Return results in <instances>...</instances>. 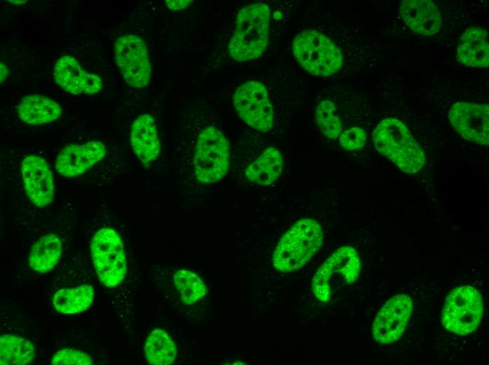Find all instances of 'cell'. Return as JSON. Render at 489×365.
Returning a JSON list of instances; mask_svg holds the SVG:
<instances>
[{
  "instance_id": "2e32d148",
  "label": "cell",
  "mask_w": 489,
  "mask_h": 365,
  "mask_svg": "<svg viewBox=\"0 0 489 365\" xmlns=\"http://www.w3.org/2000/svg\"><path fill=\"white\" fill-rule=\"evenodd\" d=\"M400 14L415 32L429 36L437 33L441 26V15L437 6L429 0H403Z\"/></svg>"
},
{
  "instance_id": "52a82bcc",
  "label": "cell",
  "mask_w": 489,
  "mask_h": 365,
  "mask_svg": "<svg viewBox=\"0 0 489 365\" xmlns=\"http://www.w3.org/2000/svg\"><path fill=\"white\" fill-rule=\"evenodd\" d=\"M94 268L103 285L112 288L124 280L126 262L123 244L118 233L103 227L93 236L91 244Z\"/></svg>"
},
{
  "instance_id": "d6986e66",
  "label": "cell",
  "mask_w": 489,
  "mask_h": 365,
  "mask_svg": "<svg viewBox=\"0 0 489 365\" xmlns=\"http://www.w3.org/2000/svg\"><path fill=\"white\" fill-rule=\"evenodd\" d=\"M17 113L24 123L35 126L56 120L62 114V108L48 97L30 95L20 100L17 107Z\"/></svg>"
},
{
  "instance_id": "603a6c76",
  "label": "cell",
  "mask_w": 489,
  "mask_h": 365,
  "mask_svg": "<svg viewBox=\"0 0 489 365\" xmlns=\"http://www.w3.org/2000/svg\"><path fill=\"white\" fill-rule=\"evenodd\" d=\"M35 356L34 344L18 336L5 334L0 338V364L1 365H25Z\"/></svg>"
},
{
  "instance_id": "ba28073f",
  "label": "cell",
  "mask_w": 489,
  "mask_h": 365,
  "mask_svg": "<svg viewBox=\"0 0 489 365\" xmlns=\"http://www.w3.org/2000/svg\"><path fill=\"white\" fill-rule=\"evenodd\" d=\"M483 311L482 296L475 288L464 285L448 295L442 312V323L448 331L465 336L479 326Z\"/></svg>"
},
{
  "instance_id": "8992f818",
  "label": "cell",
  "mask_w": 489,
  "mask_h": 365,
  "mask_svg": "<svg viewBox=\"0 0 489 365\" xmlns=\"http://www.w3.org/2000/svg\"><path fill=\"white\" fill-rule=\"evenodd\" d=\"M360 270V258L355 248L349 246L338 248L315 272L312 281L313 294L320 301H329L335 290L354 283Z\"/></svg>"
},
{
  "instance_id": "277c9868",
  "label": "cell",
  "mask_w": 489,
  "mask_h": 365,
  "mask_svg": "<svg viewBox=\"0 0 489 365\" xmlns=\"http://www.w3.org/2000/svg\"><path fill=\"white\" fill-rule=\"evenodd\" d=\"M292 53L300 65L315 76H331L342 65V55L337 45L315 30L299 33L293 40Z\"/></svg>"
},
{
  "instance_id": "5bb4252c",
  "label": "cell",
  "mask_w": 489,
  "mask_h": 365,
  "mask_svg": "<svg viewBox=\"0 0 489 365\" xmlns=\"http://www.w3.org/2000/svg\"><path fill=\"white\" fill-rule=\"evenodd\" d=\"M106 148L98 140L82 145L72 144L63 148L56 159V171L64 177H75L84 173L103 159Z\"/></svg>"
},
{
  "instance_id": "7a4b0ae2",
  "label": "cell",
  "mask_w": 489,
  "mask_h": 365,
  "mask_svg": "<svg viewBox=\"0 0 489 365\" xmlns=\"http://www.w3.org/2000/svg\"><path fill=\"white\" fill-rule=\"evenodd\" d=\"M372 140L379 153L407 173L418 172L425 163L422 147L407 126L396 118L381 121L373 131Z\"/></svg>"
},
{
  "instance_id": "d4e9b609",
  "label": "cell",
  "mask_w": 489,
  "mask_h": 365,
  "mask_svg": "<svg viewBox=\"0 0 489 365\" xmlns=\"http://www.w3.org/2000/svg\"><path fill=\"white\" fill-rule=\"evenodd\" d=\"M174 280L182 301L186 305L195 303L207 293L202 280L188 269L178 270L174 274Z\"/></svg>"
},
{
  "instance_id": "cb8c5ba5",
  "label": "cell",
  "mask_w": 489,
  "mask_h": 365,
  "mask_svg": "<svg viewBox=\"0 0 489 365\" xmlns=\"http://www.w3.org/2000/svg\"><path fill=\"white\" fill-rule=\"evenodd\" d=\"M144 352L148 362L153 365L171 364L176 356V347L169 334L156 328L147 338Z\"/></svg>"
},
{
  "instance_id": "30bf717a",
  "label": "cell",
  "mask_w": 489,
  "mask_h": 365,
  "mask_svg": "<svg viewBox=\"0 0 489 365\" xmlns=\"http://www.w3.org/2000/svg\"><path fill=\"white\" fill-rule=\"evenodd\" d=\"M115 60L131 86L143 88L150 80L151 65L145 41L135 34L118 38L114 45Z\"/></svg>"
},
{
  "instance_id": "f546056e",
  "label": "cell",
  "mask_w": 489,
  "mask_h": 365,
  "mask_svg": "<svg viewBox=\"0 0 489 365\" xmlns=\"http://www.w3.org/2000/svg\"><path fill=\"white\" fill-rule=\"evenodd\" d=\"M0 72H1V83L4 81L8 77V67L6 65L3 64L1 62L0 65Z\"/></svg>"
},
{
  "instance_id": "6da1fadb",
  "label": "cell",
  "mask_w": 489,
  "mask_h": 365,
  "mask_svg": "<svg viewBox=\"0 0 489 365\" xmlns=\"http://www.w3.org/2000/svg\"><path fill=\"white\" fill-rule=\"evenodd\" d=\"M269 7L263 3L246 6L237 13L228 44L230 55L238 62L260 57L269 38Z\"/></svg>"
},
{
  "instance_id": "5b68a950",
  "label": "cell",
  "mask_w": 489,
  "mask_h": 365,
  "mask_svg": "<svg viewBox=\"0 0 489 365\" xmlns=\"http://www.w3.org/2000/svg\"><path fill=\"white\" fill-rule=\"evenodd\" d=\"M230 164V145L225 135L217 128L209 126L197 137L193 159L194 173L203 184L221 180L227 173Z\"/></svg>"
},
{
  "instance_id": "8fae6325",
  "label": "cell",
  "mask_w": 489,
  "mask_h": 365,
  "mask_svg": "<svg viewBox=\"0 0 489 365\" xmlns=\"http://www.w3.org/2000/svg\"><path fill=\"white\" fill-rule=\"evenodd\" d=\"M410 296L398 294L389 298L377 314L372 324V336L376 342L389 344L403 335L412 312Z\"/></svg>"
},
{
  "instance_id": "484cf974",
  "label": "cell",
  "mask_w": 489,
  "mask_h": 365,
  "mask_svg": "<svg viewBox=\"0 0 489 365\" xmlns=\"http://www.w3.org/2000/svg\"><path fill=\"white\" fill-rule=\"evenodd\" d=\"M315 117L320 131L328 138H338L341 131V123L334 104L324 100L315 108Z\"/></svg>"
},
{
  "instance_id": "7c38bea8",
  "label": "cell",
  "mask_w": 489,
  "mask_h": 365,
  "mask_svg": "<svg viewBox=\"0 0 489 365\" xmlns=\"http://www.w3.org/2000/svg\"><path fill=\"white\" fill-rule=\"evenodd\" d=\"M448 118L453 128L462 138L478 144L488 145V105L457 102L450 108Z\"/></svg>"
},
{
  "instance_id": "4fadbf2b",
  "label": "cell",
  "mask_w": 489,
  "mask_h": 365,
  "mask_svg": "<svg viewBox=\"0 0 489 365\" xmlns=\"http://www.w3.org/2000/svg\"><path fill=\"white\" fill-rule=\"evenodd\" d=\"M20 171L25 190L32 203L41 208L51 204L55 185L46 160L37 155L27 156L21 161Z\"/></svg>"
},
{
  "instance_id": "f1b7e54d",
  "label": "cell",
  "mask_w": 489,
  "mask_h": 365,
  "mask_svg": "<svg viewBox=\"0 0 489 365\" xmlns=\"http://www.w3.org/2000/svg\"><path fill=\"white\" fill-rule=\"evenodd\" d=\"M167 6L171 10H181L188 6L192 1L189 0H168L164 1Z\"/></svg>"
},
{
  "instance_id": "9c48e42d",
  "label": "cell",
  "mask_w": 489,
  "mask_h": 365,
  "mask_svg": "<svg viewBox=\"0 0 489 365\" xmlns=\"http://www.w3.org/2000/svg\"><path fill=\"white\" fill-rule=\"evenodd\" d=\"M233 102L239 117L252 128L268 132L273 125V111L265 86L248 81L234 93Z\"/></svg>"
},
{
  "instance_id": "4316f807",
  "label": "cell",
  "mask_w": 489,
  "mask_h": 365,
  "mask_svg": "<svg viewBox=\"0 0 489 365\" xmlns=\"http://www.w3.org/2000/svg\"><path fill=\"white\" fill-rule=\"evenodd\" d=\"M51 364L55 365H91L93 360L89 354L72 348H63L52 357Z\"/></svg>"
},
{
  "instance_id": "3957f363",
  "label": "cell",
  "mask_w": 489,
  "mask_h": 365,
  "mask_svg": "<svg viewBox=\"0 0 489 365\" xmlns=\"http://www.w3.org/2000/svg\"><path fill=\"white\" fill-rule=\"evenodd\" d=\"M321 225L315 220L296 222L282 237L273 253V263L280 272H292L305 265L321 247Z\"/></svg>"
},
{
  "instance_id": "ac0fdd59",
  "label": "cell",
  "mask_w": 489,
  "mask_h": 365,
  "mask_svg": "<svg viewBox=\"0 0 489 365\" xmlns=\"http://www.w3.org/2000/svg\"><path fill=\"white\" fill-rule=\"evenodd\" d=\"M457 59L468 67H488L489 46L487 32L478 27H469L459 39Z\"/></svg>"
},
{
  "instance_id": "9a60e30c",
  "label": "cell",
  "mask_w": 489,
  "mask_h": 365,
  "mask_svg": "<svg viewBox=\"0 0 489 365\" xmlns=\"http://www.w3.org/2000/svg\"><path fill=\"white\" fill-rule=\"evenodd\" d=\"M53 76L59 86L73 94H94L103 86L98 75L85 71L74 57L68 55L56 62Z\"/></svg>"
},
{
  "instance_id": "e0dca14e",
  "label": "cell",
  "mask_w": 489,
  "mask_h": 365,
  "mask_svg": "<svg viewBox=\"0 0 489 365\" xmlns=\"http://www.w3.org/2000/svg\"><path fill=\"white\" fill-rule=\"evenodd\" d=\"M132 149L138 159L148 164L157 159L160 144L154 117L148 114L138 116L133 122L130 131Z\"/></svg>"
},
{
  "instance_id": "ffe728a7",
  "label": "cell",
  "mask_w": 489,
  "mask_h": 365,
  "mask_svg": "<svg viewBox=\"0 0 489 365\" xmlns=\"http://www.w3.org/2000/svg\"><path fill=\"white\" fill-rule=\"evenodd\" d=\"M283 159L275 147L264 150L245 170V175L252 183L266 186L274 182L281 175Z\"/></svg>"
},
{
  "instance_id": "7402d4cb",
  "label": "cell",
  "mask_w": 489,
  "mask_h": 365,
  "mask_svg": "<svg viewBox=\"0 0 489 365\" xmlns=\"http://www.w3.org/2000/svg\"><path fill=\"white\" fill-rule=\"evenodd\" d=\"M93 298V286L83 284L58 291L53 296V304L58 312L72 314L85 311L92 304Z\"/></svg>"
},
{
  "instance_id": "83f0119b",
  "label": "cell",
  "mask_w": 489,
  "mask_h": 365,
  "mask_svg": "<svg viewBox=\"0 0 489 365\" xmlns=\"http://www.w3.org/2000/svg\"><path fill=\"white\" fill-rule=\"evenodd\" d=\"M366 141V133L359 127H353L345 131L339 138V143L341 147L350 151L363 148Z\"/></svg>"
},
{
  "instance_id": "44dd1931",
  "label": "cell",
  "mask_w": 489,
  "mask_h": 365,
  "mask_svg": "<svg viewBox=\"0 0 489 365\" xmlns=\"http://www.w3.org/2000/svg\"><path fill=\"white\" fill-rule=\"evenodd\" d=\"M62 254V243L53 234L41 237L29 253V265L34 271L46 273L58 263Z\"/></svg>"
}]
</instances>
